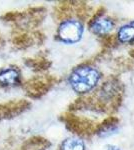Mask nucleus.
Here are the masks:
<instances>
[{"mask_svg": "<svg viewBox=\"0 0 134 150\" xmlns=\"http://www.w3.org/2000/svg\"><path fill=\"white\" fill-rule=\"evenodd\" d=\"M129 55H130V56L134 59V49L133 50H130V52H129Z\"/></svg>", "mask_w": 134, "mask_h": 150, "instance_id": "16", "label": "nucleus"}, {"mask_svg": "<svg viewBox=\"0 0 134 150\" xmlns=\"http://www.w3.org/2000/svg\"><path fill=\"white\" fill-rule=\"evenodd\" d=\"M14 43L15 45L19 47H26L31 45L32 43V37H30L29 35H19L16 36V38L14 39Z\"/></svg>", "mask_w": 134, "mask_h": 150, "instance_id": "13", "label": "nucleus"}, {"mask_svg": "<svg viewBox=\"0 0 134 150\" xmlns=\"http://www.w3.org/2000/svg\"><path fill=\"white\" fill-rule=\"evenodd\" d=\"M60 150H85V144L81 139L67 138L60 145Z\"/></svg>", "mask_w": 134, "mask_h": 150, "instance_id": "11", "label": "nucleus"}, {"mask_svg": "<svg viewBox=\"0 0 134 150\" xmlns=\"http://www.w3.org/2000/svg\"><path fill=\"white\" fill-rule=\"evenodd\" d=\"M117 41L124 44H131L134 42V26L131 24L121 26L116 34Z\"/></svg>", "mask_w": 134, "mask_h": 150, "instance_id": "8", "label": "nucleus"}, {"mask_svg": "<svg viewBox=\"0 0 134 150\" xmlns=\"http://www.w3.org/2000/svg\"><path fill=\"white\" fill-rule=\"evenodd\" d=\"M29 106L26 101H18V102H10L0 106V117H9V116L18 114L22 112Z\"/></svg>", "mask_w": 134, "mask_h": 150, "instance_id": "7", "label": "nucleus"}, {"mask_svg": "<svg viewBox=\"0 0 134 150\" xmlns=\"http://www.w3.org/2000/svg\"><path fill=\"white\" fill-rule=\"evenodd\" d=\"M84 25L79 19H66L62 21L57 31V37L66 44H75L82 39Z\"/></svg>", "mask_w": 134, "mask_h": 150, "instance_id": "2", "label": "nucleus"}, {"mask_svg": "<svg viewBox=\"0 0 134 150\" xmlns=\"http://www.w3.org/2000/svg\"><path fill=\"white\" fill-rule=\"evenodd\" d=\"M18 78V72L14 69H5L0 72V82L5 85H14Z\"/></svg>", "mask_w": 134, "mask_h": 150, "instance_id": "10", "label": "nucleus"}, {"mask_svg": "<svg viewBox=\"0 0 134 150\" xmlns=\"http://www.w3.org/2000/svg\"><path fill=\"white\" fill-rule=\"evenodd\" d=\"M119 131V119L115 116H109L95 128V133L99 137H109Z\"/></svg>", "mask_w": 134, "mask_h": 150, "instance_id": "6", "label": "nucleus"}, {"mask_svg": "<svg viewBox=\"0 0 134 150\" xmlns=\"http://www.w3.org/2000/svg\"><path fill=\"white\" fill-rule=\"evenodd\" d=\"M130 24H131V25H132V26H134V20H133V21H132V22H131Z\"/></svg>", "mask_w": 134, "mask_h": 150, "instance_id": "17", "label": "nucleus"}, {"mask_svg": "<svg viewBox=\"0 0 134 150\" xmlns=\"http://www.w3.org/2000/svg\"><path fill=\"white\" fill-rule=\"evenodd\" d=\"M117 43V38L115 35H107L105 37H102V44L105 48L114 47Z\"/></svg>", "mask_w": 134, "mask_h": 150, "instance_id": "14", "label": "nucleus"}, {"mask_svg": "<svg viewBox=\"0 0 134 150\" xmlns=\"http://www.w3.org/2000/svg\"><path fill=\"white\" fill-rule=\"evenodd\" d=\"M55 79L51 76H40L29 80L26 83V90L32 97H40L49 90L53 85Z\"/></svg>", "mask_w": 134, "mask_h": 150, "instance_id": "5", "label": "nucleus"}, {"mask_svg": "<svg viewBox=\"0 0 134 150\" xmlns=\"http://www.w3.org/2000/svg\"><path fill=\"white\" fill-rule=\"evenodd\" d=\"M104 13H105V9L103 7H100L96 11V13L90 18L88 23L89 30L99 37H105L109 35V33L113 30L115 26V21L108 16H105Z\"/></svg>", "mask_w": 134, "mask_h": 150, "instance_id": "3", "label": "nucleus"}, {"mask_svg": "<svg viewBox=\"0 0 134 150\" xmlns=\"http://www.w3.org/2000/svg\"><path fill=\"white\" fill-rule=\"evenodd\" d=\"M61 119L65 122L66 127L71 132L80 136H88L95 132L96 126L91 120L84 117H79L72 113H65L62 115Z\"/></svg>", "mask_w": 134, "mask_h": 150, "instance_id": "4", "label": "nucleus"}, {"mask_svg": "<svg viewBox=\"0 0 134 150\" xmlns=\"http://www.w3.org/2000/svg\"><path fill=\"white\" fill-rule=\"evenodd\" d=\"M101 78L99 70L89 64H81L75 67L69 75V84L78 94H87L98 85Z\"/></svg>", "mask_w": 134, "mask_h": 150, "instance_id": "1", "label": "nucleus"}, {"mask_svg": "<svg viewBox=\"0 0 134 150\" xmlns=\"http://www.w3.org/2000/svg\"><path fill=\"white\" fill-rule=\"evenodd\" d=\"M101 150H121L120 147L117 146V145H114V144H107L105 146L103 147Z\"/></svg>", "mask_w": 134, "mask_h": 150, "instance_id": "15", "label": "nucleus"}, {"mask_svg": "<svg viewBox=\"0 0 134 150\" xmlns=\"http://www.w3.org/2000/svg\"><path fill=\"white\" fill-rule=\"evenodd\" d=\"M49 146V142L42 137H33L22 146L21 150H45Z\"/></svg>", "mask_w": 134, "mask_h": 150, "instance_id": "9", "label": "nucleus"}, {"mask_svg": "<svg viewBox=\"0 0 134 150\" xmlns=\"http://www.w3.org/2000/svg\"><path fill=\"white\" fill-rule=\"evenodd\" d=\"M26 64L32 67L34 70H45L50 66V62L44 58H36V59H29Z\"/></svg>", "mask_w": 134, "mask_h": 150, "instance_id": "12", "label": "nucleus"}]
</instances>
